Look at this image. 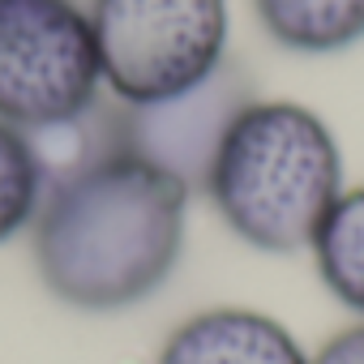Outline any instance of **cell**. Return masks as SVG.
<instances>
[{"mask_svg": "<svg viewBox=\"0 0 364 364\" xmlns=\"http://www.w3.org/2000/svg\"><path fill=\"white\" fill-rule=\"evenodd\" d=\"M189 180L129 141L86 159L35 210V266L48 291L86 313L154 296L180 262Z\"/></svg>", "mask_w": 364, "mask_h": 364, "instance_id": "cell-1", "label": "cell"}, {"mask_svg": "<svg viewBox=\"0 0 364 364\" xmlns=\"http://www.w3.org/2000/svg\"><path fill=\"white\" fill-rule=\"evenodd\" d=\"M223 223L262 253L309 249L343 193V154L304 103H240L202 171Z\"/></svg>", "mask_w": 364, "mask_h": 364, "instance_id": "cell-2", "label": "cell"}, {"mask_svg": "<svg viewBox=\"0 0 364 364\" xmlns=\"http://www.w3.org/2000/svg\"><path fill=\"white\" fill-rule=\"evenodd\" d=\"M103 86L137 107H159L206 86L228 48V0H95Z\"/></svg>", "mask_w": 364, "mask_h": 364, "instance_id": "cell-3", "label": "cell"}, {"mask_svg": "<svg viewBox=\"0 0 364 364\" xmlns=\"http://www.w3.org/2000/svg\"><path fill=\"white\" fill-rule=\"evenodd\" d=\"M103 86L90 14L73 0H0V120L60 129L82 120Z\"/></svg>", "mask_w": 364, "mask_h": 364, "instance_id": "cell-4", "label": "cell"}, {"mask_svg": "<svg viewBox=\"0 0 364 364\" xmlns=\"http://www.w3.org/2000/svg\"><path fill=\"white\" fill-rule=\"evenodd\" d=\"M159 364H309V355L257 309H206L167 334Z\"/></svg>", "mask_w": 364, "mask_h": 364, "instance_id": "cell-5", "label": "cell"}, {"mask_svg": "<svg viewBox=\"0 0 364 364\" xmlns=\"http://www.w3.org/2000/svg\"><path fill=\"white\" fill-rule=\"evenodd\" d=\"M266 35L287 52H343L364 39V0H253Z\"/></svg>", "mask_w": 364, "mask_h": 364, "instance_id": "cell-6", "label": "cell"}, {"mask_svg": "<svg viewBox=\"0 0 364 364\" xmlns=\"http://www.w3.org/2000/svg\"><path fill=\"white\" fill-rule=\"evenodd\" d=\"M309 249L330 296L364 317V185L338 193Z\"/></svg>", "mask_w": 364, "mask_h": 364, "instance_id": "cell-7", "label": "cell"}, {"mask_svg": "<svg viewBox=\"0 0 364 364\" xmlns=\"http://www.w3.org/2000/svg\"><path fill=\"white\" fill-rule=\"evenodd\" d=\"M43 202V159L31 137L0 120V240L18 236Z\"/></svg>", "mask_w": 364, "mask_h": 364, "instance_id": "cell-8", "label": "cell"}, {"mask_svg": "<svg viewBox=\"0 0 364 364\" xmlns=\"http://www.w3.org/2000/svg\"><path fill=\"white\" fill-rule=\"evenodd\" d=\"M309 364H364V321L338 330L334 338H326L321 351H317Z\"/></svg>", "mask_w": 364, "mask_h": 364, "instance_id": "cell-9", "label": "cell"}]
</instances>
